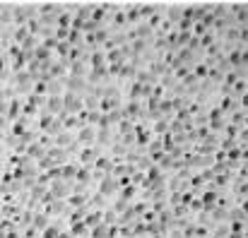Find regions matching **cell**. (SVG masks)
<instances>
[{"label": "cell", "instance_id": "obj_1", "mask_svg": "<svg viewBox=\"0 0 248 238\" xmlns=\"http://www.w3.org/2000/svg\"><path fill=\"white\" fill-rule=\"evenodd\" d=\"M46 236H48V238H58V233H53V231H48Z\"/></svg>", "mask_w": 248, "mask_h": 238}]
</instances>
